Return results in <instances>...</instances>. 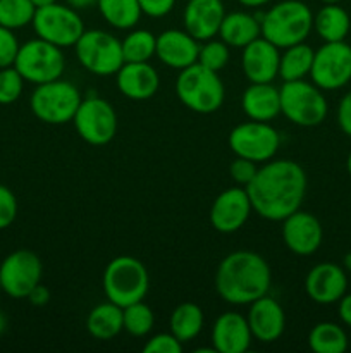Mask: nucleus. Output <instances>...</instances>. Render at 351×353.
I'll list each match as a JSON object with an SVG mask.
<instances>
[{
    "mask_svg": "<svg viewBox=\"0 0 351 353\" xmlns=\"http://www.w3.org/2000/svg\"><path fill=\"white\" fill-rule=\"evenodd\" d=\"M305 171L295 161H267L246 186L251 207L267 221H284L299 210L306 193Z\"/></svg>",
    "mask_w": 351,
    "mask_h": 353,
    "instance_id": "f257e3e1",
    "label": "nucleus"
},
{
    "mask_svg": "<svg viewBox=\"0 0 351 353\" xmlns=\"http://www.w3.org/2000/svg\"><path fill=\"white\" fill-rule=\"evenodd\" d=\"M270 285L268 262L250 250H237L224 257L215 272L217 293L231 305H250L267 295Z\"/></svg>",
    "mask_w": 351,
    "mask_h": 353,
    "instance_id": "f03ea898",
    "label": "nucleus"
},
{
    "mask_svg": "<svg viewBox=\"0 0 351 353\" xmlns=\"http://www.w3.org/2000/svg\"><path fill=\"white\" fill-rule=\"evenodd\" d=\"M257 17L262 37L277 48L301 43L313 30V14L303 0H282Z\"/></svg>",
    "mask_w": 351,
    "mask_h": 353,
    "instance_id": "7ed1b4c3",
    "label": "nucleus"
},
{
    "mask_svg": "<svg viewBox=\"0 0 351 353\" xmlns=\"http://www.w3.org/2000/svg\"><path fill=\"white\" fill-rule=\"evenodd\" d=\"M150 288L148 271L138 259L120 255L107 264L103 272V292L107 299L119 307L141 302Z\"/></svg>",
    "mask_w": 351,
    "mask_h": 353,
    "instance_id": "20e7f679",
    "label": "nucleus"
},
{
    "mask_svg": "<svg viewBox=\"0 0 351 353\" xmlns=\"http://www.w3.org/2000/svg\"><path fill=\"white\" fill-rule=\"evenodd\" d=\"M176 93L189 110L198 114H212L220 109L226 97L222 81L215 71L193 64L182 69L176 79Z\"/></svg>",
    "mask_w": 351,
    "mask_h": 353,
    "instance_id": "39448f33",
    "label": "nucleus"
},
{
    "mask_svg": "<svg viewBox=\"0 0 351 353\" xmlns=\"http://www.w3.org/2000/svg\"><path fill=\"white\" fill-rule=\"evenodd\" d=\"M281 112L296 126L313 128L323 123L329 105L322 90L305 79L286 81L279 88Z\"/></svg>",
    "mask_w": 351,
    "mask_h": 353,
    "instance_id": "423d86ee",
    "label": "nucleus"
},
{
    "mask_svg": "<svg viewBox=\"0 0 351 353\" xmlns=\"http://www.w3.org/2000/svg\"><path fill=\"white\" fill-rule=\"evenodd\" d=\"M14 68L19 71L24 81L43 85V83L62 78L65 69V57L61 47L43 38H34L21 45L16 61H14Z\"/></svg>",
    "mask_w": 351,
    "mask_h": 353,
    "instance_id": "0eeeda50",
    "label": "nucleus"
},
{
    "mask_svg": "<svg viewBox=\"0 0 351 353\" xmlns=\"http://www.w3.org/2000/svg\"><path fill=\"white\" fill-rule=\"evenodd\" d=\"M81 93L71 81L54 79V81L36 85L31 93V112L47 124L71 123L81 103Z\"/></svg>",
    "mask_w": 351,
    "mask_h": 353,
    "instance_id": "6e6552de",
    "label": "nucleus"
},
{
    "mask_svg": "<svg viewBox=\"0 0 351 353\" xmlns=\"http://www.w3.org/2000/svg\"><path fill=\"white\" fill-rule=\"evenodd\" d=\"M74 48L79 64L96 76L116 74L124 64L120 40L107 31L85 30Z\"/></svg>",
    "mask_w": 351,
    "mask_h": 353,
    "instance_id": "1a4fd4ad",
    "label": "nucleus"
},
{
    "mask_svg": "<svg viewBox=\"0 0 351 353\" xmlns=\"http://www.w3.org/2000/svg\"><path fill=\"white\" fill-rule=\"evenodd\" d=\"M31 24L38 38H43L61 48L74 47L85 33V23L78 10L57 2L38 7Z\"/></svg>",
    "mask_w": 351,
    "mask_h": 353,
    "instance_id": "9d476101",
    "label": "nucleus"
},
{
    "mask_svg": "<svg viewBox=\"0 0 351 353\" xmlns=\"http://www.w3.org/2000/svg\"><path fill=\"white\" fill-rule=\"evenodd\" d=\"M72 123L79 137L93 147L107 145L117 133V114L114 107L92 93L81 100Z\"/></svg>",
    "mask_w": 351,
    "mask_h": 353,
    "instance_id": "9b49d317",
    "label": "nucleus"
},
{
    "mask_svg": "<svg viewBox=\"0 0 351 353\" xmlns=\"http://www.w3.org/2000/svg\"><path fill=\"white\" fill-rule=\"evenodd\" d=\"M281 137L268 123L262 121H246L231 131L229 147L236 157L250 159L257 162H267L277 154Z\"/></svg>",
    "mask_w": 351,
    "mask_h": 353,
    "instance_id": "f8f14e48",
    "label": "nucleus"
},
{
    "mask_svg": "<svg viewBox=\"0 0 351 353\" xmlns=\"http://www.w3.org/2000/svg\"><path fill=\"white\" fill-rule=\"evenodd\" d=\"M313 85L320 90H339L351 81V45L346 41H326L313 55Z\"/></svg>",
    "mask_w": 351,
    "mask_h": 353,
    "instance_id": "ddd939ff",
    "label": "nucleus"
},
{
    "mask_svg": "<svg viewBox=\"0 0 351 353\" xmlns=\"http://www.w3.org/2000/svg\"><path fill=\"white\" fill-rule=\"evenodd\" d=\"M43 265L31 250H16L0 264V288L12 299H26L31 290L41 283Z\"/></svg>",
    "mask_w": 351,
    "mask_h": 353,
    "instance_id": "4468645a",
    "label": "nucleus"
},
{
    "mask_svg": "<svg viewBox=\"0 0 351 353\" xmlns=\"http://www.w3.org/2000/svg\"><path fill=\"white\" fill-rule=\"evenodd\" d=\"M322 224L313 214L296 210L282 221V240L284 245L299 257L313 255L322 245Z\"/></svg>",
    "mask_w": 351,
    "mask_h": 353,
    "instance_id": "2eb2a0df",
    "label": "nucleus"
},
{
    "mask_svg": "<svg viewBox=\"0 0 351 353\" xmlns=\"http://www.w3.org/2000/svg\"><path fill=\"white\" fill-rule=\"evenodd\" d=\"M251 210L253 207L246 188H227L213 200L210 224L219 233H234L244 226Z\"/></svg>",
    "mask_w": 351,
    "mask_h": 353,
    "instance_id": "dca6fc26",
    "label": "nucleus"
},
{
    "mask_svg": "<svg viewBox=\"0 0 351 353\" xmlns=\"http://www.w3.org/2000/svg\"><path fill=\"white\" fill-rule=\"evenodd\" d=\"M346 290V271L332 262H322V264L313 265L305 278L306 295L320 305H330V303L339 302Z\"/></svg>",
    "mask_w": 351,
    "mask_h": 353,
    "instance_id": "f3484780",
    "label": "nucleus"
},
{
    "mask_svg": "<svg viewBox=\"0 0 351 353\" xmlns=\"http://www.w3.org/2000/svg\"><path fill=\"white\" fill-rule=\"evenodd\" d=\"M279 48L264 37L243 47L241 68L251 83H272L279 76Z\"/></svg>",
    "mask_w": 351,
    "mask_h": 353,
    "instance_id": "a211bd4d",
    "label": "nucleus"
},
{
    "mask_svg": "<svg viewBox=\"0 0 351 353\" xmlns=\"http://www.w3.org/2000/svg\"><path fill=\"white\" fill-rule=\"evenodd\" d=\"M246 319L253 338H257L262 343H272V341L279 340L284 333V310L277 300L268 295L260 296L250 303Z\"/></svg>",
    "mask_w": 351,
    "mask_h": 353,
    "instance_id": "6ab92c4d",
    "label": "nucleus"
},
{
    "mask_svg": "<svg viewBox=\"0 0 351 353\" xmlns=\"http://www.w3.org/2000/svg\"><path fill=\"white\" fill-rule=\"evenodd\" d=\"M226 10L222 0H188L182 12L186 31L200 41L219 34Z\"/></svg>",
    "mask_w": 351,
    "mask_h": 353,
    "instance_id": "aec40b11",
    "label": "nucleus"
},
{
    "mask_svg": "<svg viewBox=\"0 0 351 353\" xmlns=\"http://www.w3.org/2000/svg\"><path fill=\"white\" fill-rule=\"evenodd\" d=\"M200 45L188 31L167 30L157 37L155 55L171 69H182L198 62Z\"/></svg>",
    "mask_w": 351,
    "mask_h": 353,
    "instance_id": "412c9836",
    "label": "nucleus"
},
{
    "mask_svg": "<svg viewBox=\"0 0 351 353\" xmlns=\"http://www.w3.org/2000/svg\"><path fill=\"white\" fill-rule=\"evenodd\" d=\"M253 334L250 324L240 312H224L212 327V347L219 353H244L250 348Z\"/></svg>",
    "mask_w": 351,
    "mask_h": 353,
    "instance_id": "4be33fe9",
    "label": "nucleus"
},
{
    "mask_svg": "<svg viewBox=\"0 0 351 353\" xmlns=\"http://www.w3.org/2000/svg\"><path fill=\"white\" fill-rule=\"evenodd\" d=\"M117 88L131 100H148L158 92L160 78L148 62H124L116 72Z\"/></svg>",
    "mask_w": 351,
    "mask_h": 353,
    "instance_id": "5701e85b",
    "label": "nucleus"
},
{
    "mask_svg": "<svg viewBox=\"0 0 351 353\" xmlns=\"http://www.w3.org/2000/svg\"><path fill=\"white\" fill-rule=\"evenodd\" d=\"M241 105L250 119L268 123L281 114V93L272 83H251L244 90Z\"/></svg>",
    "mask_w": 351,
    "mask_h": 353,
    "instance_id": "b1692460",
    "label": "nucleus"
},
{
    "mask_svg": "<svg viewBox=\"0 0 351 353\" xmlns=\"http://www.w3.org/2000/svg\"><path fill=\"white\" fill-rule=\"evenodd\" d=\"M220 40L226 41L229 47L243 48L258 37H262L260 21L253 14L236 10V12L226 14L220 24Z\"/></svg>",
    "mask_w": 351,
    "mask_h": 353,
    "instance_id": "393cba45",
    "label": "nucleus"
},
{
    "mask_svg": "<svg viewBox=\"0 0 351 353\" xmlns=\"http://www.w3.org/2000/svg\"><path fill=\"white\" fill-rule=\"evenodd\" d=\"M86 330L96 340H112L124 330L123 307L114 302H105L89 310L86 317Z\"/></svg>",
    "mask_w": 351,
    "mask_h": 353,
    "instance_id": "a878e982",
    "label": "nucleus"
},
{
    "mask_svg": "<svg viewBox=\"0 0 351 353\" xmlns=\"http://www.w3.org/2000/svg\"><path fill=\"white\" fill-rule=\"evenodd\" d=\"M351 28L350 14L339 3H323L313 16V30L323 41H343Z\"/></svg>",
    "mask_w": 351,
    "mask_h": 353,
    "instance_id": "bb28decb",
    "label": "nucleus"
},
{
    "mask_svg": "<svg viewBox=\"0 0 351 353\" xmlns=\"http://www.w3.org/2000/svg\"><path fill=\"white\" fill-rule=\"evenodd\" d=\"M313 55L315 52L305 41L284 48V54L279 59V78L284 83L303 79L312 71Z\"/></svg>",
    "mask_w": 351,
    "mask_h": 353,
    "instance_id": "cd10ccee",
    "label": "nucleus"
},
{
    "mask_svg": "<svg viewBox=\"0 0 351 353\" xmlns=\"http://www.w3.org/2000/svg\"><path fill=\"white\" fill-rule=\"evenodd\" d=\"M203 323H205V317H203L202 309L196 303L184 302L172 310L169 327L181 343H188L202 333Z\"/></svg>",
    "mask_w": 351,
    "mask_h": 353,
    "instance_id": "c85d7f7f",
    "label": "nucleus"
},
{
    "mask_svg": "<svg viewBox=\"0 0 351 353\" xmlns=\"http://www.w3.org/2000/svg\"><path fill=\"white\" fill-rule=\"evenodd\" d=\"M96 7L103 19L117 30L134 28L143 14L138 0H98Z\"/></svg>",
    "mask_w": 351,
    "mask_h": 353,
    "instance_id": "c756f323",
    "label": "nucleus"
},
{
    "mask_svg": "<svg viewBox=\"0 0 351 353\" xmlns=\"http://www.w3.org/2000/svg\"><path fill=\"white\" fill-rule=\"evenodd\" d=\"M308 347L315 353H344L348 348L346 331L336 323H319L308 334Z\"/></svg>",
    "mask_w": 351,
    "mask_h": 353,
    "instance_id": "7c9ffc66",
    "label": "nucleus"
},
{
    "mask_svg": "<svg viewBox=\"0 0 351 353\" xmlns=\"http://www.w3.org/2000/svg\"><path fill=\"white\" fill-rule=\"evenodd\" d=\"M124 62H148L155 55L157 37L151 31L134 30L126 34L123 41Z\"/></svg>",
    "mask_w": 351,
    "mask_h": 353,
    "instance_id": "2f4dec72",
    "label": "nucleus"
},
{
    "mask_svg": "<svg viewBox=\"0 0 351 353\" xmlns=\"http://www.w3.org/2000/svg\"><path fill=\"white\" fill-rule=\"evenodd\" d=\"M34 12L31 0H0V26L19 30L33 23Z\"/></svg>",
    "mask_w": 351,
    "mask_h": 353,
    "instance_id": "473e14b6",
    "label": "nucleus"
},
{
    "mask_svg": "<svg viewBox=\"0 0 351 353\" xmlns=\"http://www.w3.org/2000/svg\"><path fill=\"white\" fill-rule=\"evenodd\" d=\"M153 312L147 303H143V300L123 307L124 331H127L131 336H147L153 330Z\"/></svg>",
    "mask_w": 351,
    "mask_h": 353,
    "instance_id": "72a5a7b5",
    "label": "nucleus"
},
{
    "mask_svg": "<svg viewBox=\"0 0 351 353\" xmlns=\"http://www.w3.org/2000/svg\"><path fill=\"white\" fill-rule=\"evenodd\" d=\"M227 62H229V45L226 41L210 38L205 45L200 47L198 64H202L203 68L219 72L220 69L226 68Z\"/></svg>",
    "mask_w": 351,
    "mask_h": 353,
    "instance_id": "f704fd0d",
    "label": "nucleus"
},
{
    "mask_svg": "<svg viewBox=\"0 0 351 353\" xmlns=\"http://www.w3.org/2000/svg\"><path fill=\"white\" fill-rule=\"evenodd\" d=\"M24 79L14 65L0 69V103L9 105L14 103L23 93Z\"/></svg>",
    "mask_w": 351,
    "mask_h": 353,
    "instance_id": "c9c22d12",
    "label": "nucleus"
},
{
    "mask_svg": "<svg viewBox=\"0 0 351 353\" xmlns=\"http://www.w3.org/2000/svg\"><path fill=\"white\" fill-rule=\"evenodd\" d=\"M19 47L21 45L14 34V30L0 26V69L14 65Z\"/></svg>",
    "mask_w": 351,
    "mask_h": 353,
    "instance_id": "e433bc0d",
    "label": "nucleus"
},
{
    "mask_svg": "<svg viewBox=\"0 0 351 353\" xmlns=\"http://www.w3.org/2000/svg\"><path fill=\"white\" fill-rule=\"evenodd\" d=\"M145 353H181L182 343L172 333L155 334L145 343Z\"/></svg>",
    "mask_w": 351,
    "mask_h": 353,
    "instance_id": "4c0bfd02",
    "label": "nucleus"
},
{
    "mask_svg": "<svg viewBox=\"0 0 351 353\" xmlns=\"http://www.w3.org/2000/svg\"><path fill=\"white\" fill-rule=\"evenodd\" d=\"M17 217V199L7 186L0 185V230H6Z\"/></svg>",
    "mask_w": 351,
    "mask_h": 353,
    "instance_id": "58836bf2",
    "label": "nucleus"
},
{
    "mask_svg": "<svg viewBox=\"0 0 351 353\" xmlns=\"http://www.w3.org/2000/svg\"><path fill=\"white\" fill-rule=\"evenodd\" d=\"M257 171H258L257 162L250 161V159H244V157H236L229 165L231 178H233L237 185L244 186V188L250 185V181L255 178Z\"/></svg>",
    "mask_w": 351,
    "mask_h": 353,
    "instance_id": "ea45409f",
    "label": "nucleus"
},
{
    "mask_svg": "<svg viewBox=\"0 0 351 353\" xmlns=\"http://www.w3.org/2000/svg\"><path fill=\"white\" fill-rule=\"evenodd\" d=\"M140 2L141 10L145 16L148 17H164L174 9L176 0H138Z\"/></svg>",
    "mask_w": 351,
    "mask_h": 353,
    "instance_id": "a19ab883",
    "label": "nucleus"
},
{
    "mask_svg": "<svg viewBox=\"0 0 351 353\" xmlns=\"http://www.w3.org/2000/svg\"><path fill=\"white\" fill-rule=\"evenodd\" d=\"M337 123L343 133L351 138V92L341 99L339 107H337Z\"/></svg>",
    "mask_w": 351,
    "mask_h": 353,
    "instance_id": "79ce46f5",
    "label": "nucleus"
},
{
    "mask_svg": "<svg viewBox=\"0 0 351 353\" xmlns=\"http://www.w3.org/2000/svg\"><path fill=\"white\" fill-rule=\"evenodd\" d=\"M26 299L30 300L31 305L43 307L50 302V290H48L45 285H41V283H38V285L31 290L30 295H28Z\"/></svg>",
    "mask_w": 351,
    "mask_h": 353,
    "instance_id": "37998d69",
    "label": "nucleus"
},
{
    "mask_svg": "<svg viewBox=\"0 0 351 353\" xmlns=\"http://www.w3.org/2000/svg\"><path fill=\"white\" fill-rule=\"evenodd\" d=\"M337 303H339V307H337L339 319L343 321L346 326L351 327V293H344L343 299H341Z\"/></svg>",
    "mask_w": 351,
    "mask_h": 353,
    "instance_id": "c03bdc74",
    "label": "nucleus"
},
{
    "mask_svg": "<svg viewBox=\"0 0 351 353\" xmlns=\"http://www.w3.org/2000/svg\"><path fill=\"white\" fill-rule=\"evenodd\" d=\"M96 2H98V0H67V6H71L72 9L76 10H83L96 6Z\"/></svg>",
    "mask_w": 351,
    "mask_h": 353,
    "instance_id": "a18cd8bd",
    "label": "nucleus"
},
{
    "mask_svg": "<svg viewBox=\"0 0 351 353\" xmlns=\"http://www.w3.org/2000/svg\"><path fill=\"white\" fill-rule=\"evenodd\" d=\"M237 2H240L241 6H244V7H251V9H255V7L267 6V3H268V2H272V0H237Z\"/></svg>",
    "mask_w": 351,
    "mask_h": 353,
    "instance_id": "49530a36",
    "label": "nucleus"
},
{
    "mask_svg": "<svg viewBox=\"0 0 351 353\" xmlns=\"http://www.w3.org/2000/svg\"><path fill=\"white\" fill-rule=\"evenodd\" d=\"M31 2H33V6L36 7H45V6H50V3H54V2H57V0H31Z\"/></svg>",
    "mask_w": 351,
    "mask_h": 353,
    "instance_id": "de8ad7c7",
    "label": "nucleus"
},
{
    "mask_svg": "<svg viewBox=\"0 0 351 353\" xmlns=\"http://www.w3.org/2000/svg\"><path fill=\"white\" fill-rule=\"evenodd\" d=\"M343 268H344V271L351 272V252H350V254H346V255H344Z\"/></svg>",
    "mask_w": 351,
    "mask_h": 353,
    "instance_id": "09e8293b",
    "label": "nucleus"
},
{
    "mask_svg": "<svg viewBox=\"0 0 351 353\" xmlns=\"http://www.w3.org/2000/svg\"><path fill=\"white\" fill-rule=\"evenodd\" d=\"M6 330H7V317H6V314L0 310V334H2Z\"/></svg>",
    "mask_w": 351,
    "mask_h": 353,
    "instance_id": "8fccbe9b",
    "label": "nucleus"
},
{
    "mask_svg": "<svg viewBox=\"0 0 351 353\" xmlns=\"http://www.w3.org/2000/svg\"><path fill=\"white\" fill-rule=\"evenodd\" d=\"M346 169H348V174L351 176V154L348 155V161H346Z\"/></svg>",
    "mask_w": 351,
    "mask_h": 353,
    "instance_id": "3c124183",
    "label": "nucleus"
},
{
    "mask_svg": "<svg viewBox=\"0 0 351 353\" xmlns=\"http://www.w3.org/2000/svg\"><path fill=\"white\" fill-rule=\"evenodd\" d=\"M320 2H323V3H339L341 0H320Z\"/></svg>",
    "mask_w": 351,
    "mask_h": 353,
    "instance_id": "603ef678",
    "label": "nucleus"
},
{
    "mask_svg": "<svg viewBox=\"0 0 351 353\" xmlns=\"http://www.w3.org/2000/svg\"><path fill=\"white\" fill-rule=\"evenodd\" d=\"M0 292H2V288H0Z\"/></svg>",
    "mask_w": 351,
    "mask_h": 353,
    "instance_id": "864d4df0",
    "label": "nucleus"
},
{
    "mask_svg": "<svg viewBox=\"0 0 351 353\" xmlns=\"http://www.w3.org/2000/svg\"><path fill=\"white\" fill-rule=\"evenodd\" d=\"M186 2H188V0H186Z\"/></svg>",
    "mask_w": 351,
    "mask_h": 353,
    "instance_id": "5fc2aeb1",
    "label": "nucleus"
}]
</instances>
